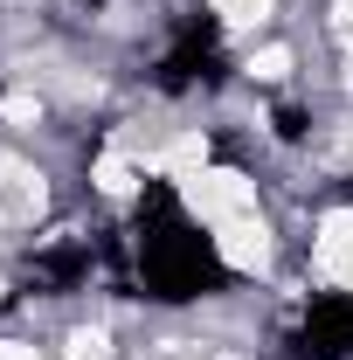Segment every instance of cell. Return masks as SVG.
Wrapping results in <instances>:
<instances>
[{"mask_svg":"<svg viewBox=\"0 0 353 360\" xmlns=\"http://www.w3.org/2000/svg\"><path fill=\"white\" fill-rule=\"evenodd\" d=\"M174 187H180V215L201 229H229V222L264 208V180L250 167H201V174L174 180Z\"/></svg>","mask_w":353,"mask_h":360,"instance_id":"cell-1","label":"cell"},{"mask_svg":"<svg viewBox=\"0 0 353 360\" xmlns=\"http://www.w3.org/2000/svg\"><path fill=\"white\" fill-rule=\"evenodd\" d=\"M305 270L333 291V298H353V201H333V208L312 215Z\"/></svg>","mask_w":353,"mask_h":360,"instance_id":"cell-2","label":"cell"},{"mask_svg":"<svg viewBox=\"0 0 353 360\" xmlns=\"http://www.w3.org/2000/svg\"><path fill=\"white\" fill-rule=\"evenodd\" d=\"M243 84L250 90H291L298 84V42H250Z\"/></svg>","mask_w":353,"mask_h":360,"instance_id":"cell-3","label":"cell"},{"mask_svg":"<svg viewBox=\"0 0 353 360\" xmlns=\"http://www.w3.org/2000/svg\"><path fill=\"white\" fill-rule=\"evenodd\" d=\"M208 14H215V28L229 42H257L277 21V0H208Z\"/></svg>","mask_w":353,"mask_h":360,"instance_id":"cell-4","label":"cell"},{"mask_svg":"<svg viewBox=\"0 0 353 360\" xmlns=\"http://www.w3.org/2000/svg\"><path fill=\"white\" fill-rule=\"evenodd\" d=\"M56 360H125V347H118V333H111L104 319H77V326L63 333V354Z\"/></svg>","mask_w":353,"mask_h":360,"instance_id":"cell-5","label":"cell"},{"mask_svg":"<svg viewBox=\"0 0 353 360\" xmlns=\"http://www.w3.org/2000/svg\"><path fill=\"white\" fill-rule=\"evenodd\" d=\"M0 360H49L35 340H0Z\"/></svg>","mask_w":353,"mask_h":360,"instance_id":"cell-6","label":"cell"}]
</instances>
